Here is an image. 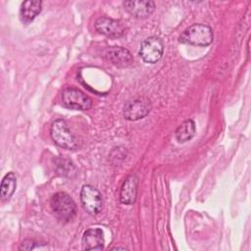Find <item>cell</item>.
Here are the masks:
<instances>
[{
    "label": "cell",
    "mask_w": 251,
    "mask_h": 251,
    "mask_svg": "<svg viewBox=\"0 0 251 251\" xmlns=\"http://www.w3.org/2000/svg\"><path fill=\"white\" fill-rule=\"evenodd\" d=\"M213 39L212 28L205 24H193L179 35V42L195 46H208L213 42Z\"/></svg>",
    "instance_id": "1"
},
{
    "label": "cell",
    "mask_w": 251,
    "mask_h": 251,
    "mask_svg": "<svg viewBox=\"0 0 251 251\" xmlns=\"http://www.w3.org/2000/svg\"><path fill=\"white\" fill-rule=\"evenodd\" d=\"M50 204L55 217L61 222H71L76 214V205L66 192L55 193L51 198Z\"/></svg>",
    "instance_id": "2"
},
{
    "label": "cell",
    "mask_w": 251,
    "mask_h": 251,
    "mask_svg": "<svg viewBox=\"0 0 251 251\" xmlns=\"http://www.w3.org/2000/svg\"><path fill=\"white\" fill-rule=\"evenodd\" d=\"M50 135L52 140L62 148L75 150L78 147L76 137L72 133L67 123L63 119H58L52 123Z\"/></svg>",
    "instance_id": "3"
},
{
    "label": "cell",
    "mask_w": 251,
    "mask_h": 251,
    "mask_svg": "<svg viewBox=\"0 0 251 251\" xmlns=\"http://www.w3.org/2000/svg\"><path fill=\"white\" fill-rule=\"evenodd\" d=\"M63 104L72 110L87 111L92 106V101L88 95L75 87H66L62 92Z\"/></svg>",
    "instance_id": "4"
},
{
    "label": "cell",
    "mask_w": 251,
    "mask_h": 251,
    "mask_svg": "<svg viewBox=\"0 0 251 251\" xmlns=\"http://www.w3.org/2000/svg\"><path fill=\"white\" fill-rule=\"evenodd\" d=\"M80 201L83 209L92 216L100 213L103 207L101 193L92 185L85 184L80 190Z\"/></svg>",
    "instance_id": "5"
},
{
    "label": "cell",
    "mask_w": 251,
    "mask_h": 251,
    "mask_svg": "<svg viewBox=\"0 0 251 251\" xmlns=\"http://www.w3.org/2000/svg\"><path fill=\"white\" fill-rule=\"evenodd\" d=\"M164 45L163 42L155 36L145 38L139 47V55L145 63L155 64L163 55Z\"/></svg>",
    "instance_id": "6"
},
{
    "label": "cell",
    "mask_w": 251,
    "mask_h": 251,
    "mask_svg": "<svg viewBox=\"0 0 251 251\" xmlns=\"http://www.w3.org/2000/svg\"><path fill=\"white\" fill-rule=\"evenodd\" d=\"M151 111L150 100L138 97L127 101L124 106V117L128 121H138L146 117Z\"/></svg>",
    "instance_id": "7"
},
{
    "label": "cell",
    "mask_w": 251,
    "mask_h": 251,
    "mask_svg": "<svg viewBox=\"0 0 251 251\" xmlns=\"http://www.w3.org/2000/svg\"><path fill=\"white\" fill-rule=\"evenodd\" d=\"M94 26L99 33L111 38L122 37L126 32V27L122 22L107 17L98 18L95 21Z\"/></svg>",
    "instance_id": "8"
},
{
    "label": "cell",
    "mask_w": 251,
    "mask_h": 251,
    "mask_svg": "<svg viewBox=\"0 0 251 251\" xmlns=\"http://www.w3.org/2000/svg\"><path fill=\"white\" fill-rule=\"evenodd\" d=\"M138 178L135 175H129L123 182L120 191V201L126 205H131L136 200Z\"/></svg>",
    "instance_id": "9"
},
{
    "label": "cell",
    "mask_w": 251,
    "mask_h": 251,
    "mask_svg": "<svg viewBox=\"0 0 251 251\" xmlns=\"http://www.w3.org/2000/svg\"><path fill=\"white\" fill-rule=\"evenodd\" d=\"M83 250H102L104 248V234L101 228H88L81 239Z\"/></svg>",
    "instance_id": "10"
},
{
    "label": "cell",
    "mask_w": 251,
    "mask_h": 251,
    "mask_svg": "<svg viewBox=\"0 0 251 251\" xmlns=\"http://www.w3.org/2000/svg\"><path fill=\"white\" fill-rule=\"evenodd\" d=\"M124 7L131 16L144 19L154 12L155 3L153 1H125Z\"/></svg>",
    "instance_id": "11"
},
{
    "label": "cell",
    "mask_w": 251,
    "mask_h": 251,
    "mask_svg": "<svg viewBox=\"0 0 251 251\" xmlns=\"http://www.w3.org/2000/svg\"><path fill=\"white\" fill-rule=\"evenodd\" d=\"M107 58L113 65L119 68H126L133 62L131 53L126 48L120 46H113L108 49Z\"/></svg>",
    "instance_id": "12"
},
{
    "label": "cell",
    "mask_w": 251,
    "mask_h": 251,
    "mask_svg": "<svg viewBox=\"0 0 251 251\" xmlns=\"http://www.w3.org/2000/svg\"><path fill=\"white\" fill-rule=\"evenodd\" d=\"M42 2L39 0H27L22 3L20 9L21 20L25 24H28L41 12Z\"/></svg>",
    "instance_id": "13"
},
{
    "label": "cell",
    "mask_w": 251,
    "mask_h": 251,
    "mask_svg": "<svg viewBox=\"0 0 251 251\" xmlns=\"http://www.w3.org/2000/svg\"><path fill=\"white\" fill-rule=\"evenodd\" d=\"M17 187V177L13 172L7 173L0 185V196L3 201L9 200L14 194Z\"/></svg>",
    "instance_id": "14"
},
{
    "label": "cell",
    "mask_w": 251,
    "mask_h": 251,
    "mask_svg": "<svg viewBox=\"0 0 251 251\" xmlns=\"http://www.w3.org/2000/svg\"><path fill=\"white\" fill-rule=\"evenodd\" d=\"M196 132L195 123L192 120H186L178 126L176 130V138L177 142L183 143L190 140Z\"/></svg>",
    "instance_id": "15"
},
{
    "label": "cell",
    "mask_w": 251,
    "mask_h": 251,
    "mask_svg": "<svg viewBox=\"0 0 251 251\" xmlns=\"http://www.w3.org/2000/svg\"><path fill=\"white\" fill-rule=\"evenodd\" d=\"M62 161H63L64 166H62L61 163L56 162V167L58 168V173L63 176H71V174L73 173L72 169H75V167L73 166V164L71 162H69L67 160H62Z\"/></svg>",
    "instance_id": "16"
},
{
    "label": "cell",
    "mask_w": 251,
    "mask_h": 251,
    "mask_svg": "<svg viewBox=\"0 0 251 251\" xmlns=\"http://www.w3.org/2000/svg\"><path fill=\"white\" fill-rule=\"evenodd\" d=\"M33 248H34V242L30 239L25 240L21 245V249H24V250H31Z\"/></svg>",
    "instance_id": "17"
},
{
    "label": "cell",
    "mask_w": 251,
    "mask_h": 251,
    "mask_svg": "<svg viewBox=\"0 0 251 251\" xmlns=\"http://www.w3.org/2000/svg\"><path fill=\"white\" fill-rule=\"evenodd\" d=\"M111 249H112V250H117V249H118V250H120V249L126 250V247H112Z\"/></svg>",
    "instance_id": "18"
}]
</instances>
